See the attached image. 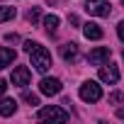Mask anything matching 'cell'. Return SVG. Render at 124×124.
<instances>
[{
  "mask_svg": "<svg viewBox=\"0 0 124 124\" xmlns=\"http://www.w3.org/2000/svg\"><path fill=\"white\" fill-rule=\"evenodd\" d=\"M29 56H32V66H34L39 73H46V71L51 68V54H49L41 44H37V46L29 51Z\"/></svg>",
  "mask_w": 124,
  "mask_h": 124,
  "instance_id": "6da1fadb",
  "label": "cell"
},
{
  "mask_svg": "<svg viewBox=\"0 0 124 124\" xmlns=\"http://www.w3.org/2000/svg\"><path fill=\"white\" fill-rule=\"evenodd\" d=\"M102 97V88L95 83V80H88L80 85V100L83 102H97Z\"/></svg>",
  "mask_w": 124,
  "mask_h": 124,
  "instance_id": "7a4b0ae2",
  "label": "cell"
},
{
  "mask_svg": "<svg viewBox=\"0 0 124 124\" xmlns=\"http://www.w3.org/2000/svg\"><path fill=\"white\" fill-rule=\"evenodd\" d=\"M85 12L95 15V17H109L112 5L107 3V0H88V3H85Z\"/></svg>",
  "mask_w": 124,
  "mask_h": 124,
  "instance_id": "3957f363",
  "label": "cell"
},
{
  "mask_svg": "<svg viewBox=\"0 0 124 124\" xmlns=\"http://www.w3.org/2000/svg\"><path fill=\"white\" fill-rule=\"evenodd\" d=\"M37 119H61V122H66V119H71V114H68L66 109L51 105V107H41V109L37 112Z\"/></svg>",
  "mask_w": 124,
  "mask_h": 124,
  "instance_id": "277c9868",
  "label": "cell"
},
{
  "mask_svg": "<svg viewBox=\"0 0 124 124\" xmlns=\"http://www.w3.org/2000/svg\"><path fill=\"white\" fill-rule=\"evenodd\" d=\"M100 80L102 83H117L119 80V68L114 66V63H105V66H100Z\"/></svg>",
  "mask_w": 124,
  "mask_h": 124,
  "instance_id": "5b68a950",
  "label": "cell"
},
{
  "mask_svg": "<svg viewBox=\"0 0 124 124\" xmlns=\"http://www.w3.org/2000/svg\"><path fill=\"white\" fill-rule=\"evenodd\" d=\"M109 54H112V49H109V46H97V49H93V51L88 54V63L100 66L102 61H107V58H109Z\"/></svg>",
  "mask_w": 124,
  "mask_h": 124,
  "instance_id": "8992f818",
  "label": "cell"
},
{
  "mask_svg": "<svg viewBox=\"0 0 124 124\" xmlns=\"http://www.w3.org/2000/svg\"><path fill=\"white\" fill-rule=\"evenodd\" d=\"M29 78H32V73H29L27 66H17V68L12 71V85H17V88L29 85Z\"/></svg>",
  "mask_w": 124,
  "mask_h": 124,
  "instance_id": "52a82bcc",
  "label": "cell"
},
{
  "mask_svg": "<svg viewBox=\"0 0 124 124\" xmlns=\"http://www.w3.org/2000/svg\"><path fill=\"white\" fill-rule=\"evenodd\" d=\"M39 90H41V95H58L61 93V80L58 78H44L41 83H39Z\"/></svg>",
  "mask_w": 124,
  "mask_h": 124,
  "instance_id": "ba28073f",
  "label": "cell"
},
{
  "mask_svg": "<svg viewBox=\"0 0 124 124\" xmlns=\"http://www.w3.org/2000/svg\"><path fill=\"white\" fill-rule=\"evenodd\" d=\"M83 34H85V39H93V41L102 39V29H100V24H95V22L83 24Z\"/></svg>",
  "mask_w": 124,
  "mask_h": 124,
  "instance_id": "9c48e42d",
  "label": "cell"
},
{
  "mask_svg": "<svg viewBox=\"0 0 124 124\" xmlns=\"http://www.w3.org/2000/svg\"><path fill=\"white\" fill-rule=\"evenodd\" d=\"M61 56H63V61H68V63L78 61V44H63L61 46Z\"/></svg>",
  "mask_w": 124,
  "mask_h": 124,
  "instance_id": "30bf717a",
  "label": "cell"
},
{
  "mask_svg": "<svg viewBox=\"0 0 124 124\" xmlns=\"http://www.w3.org/2000/svg\"><path fill=\"white\" fill-rule=\"evenodd\" d=\"M15 109H17V102L12 97H3L0 100V117H10V114H15Z\"/></svg>",
  "mask_w": 124,
  "mask_h": 124,
  "instance_id": "8fae6325",
  "label": "cell"
},
{
  "mask_svg": "<svg viewBox=\"0 0 124 124\" xmlns=\"http://www.w3.org/2000/svg\"><path fill=\"white\" fill-rule=\"evenodd\" d=\"M15 51L12 49H8V46H0V68H8L12 61H15Z\"/></svg>",
  "mask_w": 124,
  "mask_h": 124,
  "instance_id": "7c38bea8",
  "label": "cell"
},
{
  "mask_svg": "<svg viewBox=\"0 0 124 124\" xmlns=\"http://www.w3.org/2000/svg\"><path fill=\"white\" fill-rule=\"evenodd\" d=\"M44 29H46V34H56V29H58V17H56V15H46V17H44Z\"/></svg>",
  "mask_w": 124,
  "mask_h": 124,
  "instance_id": "4fadbf2b",
  "label": "cell"
},
{
  "mask_svg": "<svg viewBox=\"0 0 124 124\" xmlns=\"http://www.w3.org/2000/svg\"><path fill=\"white\" fill-rule=\"evenodd\" d=\"M15 17V8H5V5H0V22H8Z\"/></svg>",
  "mask_w": 124,
  "mask_h": 124,
  "instance_id": "5bb4252c",
  "label": "cell"
},
{
  "mask_svg": "<svg viewBox=\"0 0 124 124\" xmlns=\"http://www.w3.org/2000/svg\"><path fill=\"white\" fill-rule=\"evenodd\" d=\"M39 15H41V12H39V8H29V10H27V20H29L32 24L39 20Z\"/></svg>",
  "mask_w": 124,
  "mask_h": 124,
  "instance_id": "9a60e30c",
  "label": "cell"
},
{
  "mask_svg": "<svg viewBox=\"0 0 124 124\" xmlns=\"http://www.w3.org/2000/svg\"><path fill=\"white\" fill-rule=\"evenodd\" d=\"M24 102H27V105H39V97H37L34 93H24Z\"/></svg>",
  "mask_w": 124,
  "mask_h": 124,
  "instance_id": "2e32d148",
  "label": "cell"
},
{
  "mask_svg": "<svg viewBox=\"0 0 124 124\" xmlns=\"http://www.w3.org/2000/svg\"><path fill=\"white\" fill-rule=\"evenodd\" d=\"M122 100H124V95H122V93H112V95H109V102H112V105H119Z\"/></svg>",
  "mask_w": 124,
  "mask_h": 124,
  "instance_id": "e0dca14e",
  "label": "cell"
},
{
  "mask_svg": "<svg viewBox=\"0 0 124 124\" xmlns=\"http://www.w3.org/2000/svg\"><path fill=\"white\" fill-rule=\"evenodd\" d=\"M117 34H119V39L124 41V20H122V22L117 24Z\"/></svg>",
  "mask_w": 124,
  "mask_h": 124,
  "instance_id": "ac0fdd59",
  "label": "cell"
},
{
  "mask_svg": "<svg viewBox=\"0 0 124 124\" xmlns=\"http://www.w3.org/2000/svg\"><path fill=\"white\" fill-rule=\"evenodd\" d=\"M34 46H37V41H24V51H27V54H29Z\"/></svg>",
  "mask_w": 124,
  "mask_h": 124,
  "instance_id": "d6986e66",
  "label": "cell"
},
{
  "mask_svg": "<svg viewBox=\"0 0 124 124\" xmlns=\"http://www.w3.org/2000/svg\"><path fill=\"white\" fill-rule=\"evenodd\" d=\"M5 90H8V83H5L3 78H0V95H5Z\"/></svg>",
  "mask_w": 124,
  "mask_h": 124,
  "instance_id": "ffe728a7",
  "label": "cell"
},
{
  "mask_svg": "<svg viewBox=\"0 0 124 124\" xmlns=\"http://www.w3.org/2000/svg\"><path fill=\"white\" fill-rule=\"evenodd\" d=\"M17 39H20L17 34H8V37H5V41H17Z\"/></svg>",
  "mask_w": 124,
  "mask_h": 124,
  "instance_id": "44dd1931",
  "label": "cell"
},
{
  "mask_svg": "<svg viewBox=\"0 0 124 124\" xmlns=\"http://www.w3.org/2000/svg\"><path fill=\"white\" fill-rule=\"evenodd\" d=\"M117 117H119V119H124V107H119V109H117Z\"/></svg>",
  "mask_w": 124,
  "mask_h": 124,
  "instance_id": "7402d4cb",
  "label": "cell"
},
{
  "mask_svg": "<svg viewBox=\"0 0 124 124\" xmlns=\"http://www.w3.org/2000/svg\"><path fill=\"white\" fill-rule=\"evenodd\" d=\"M122 5H124V0H122Z\"/></svg>",
  "mask_w": 124,
  "mask_h": 124,
  "instance_id": "603a6c76",
  "label": "cell"
}]
</instances>
